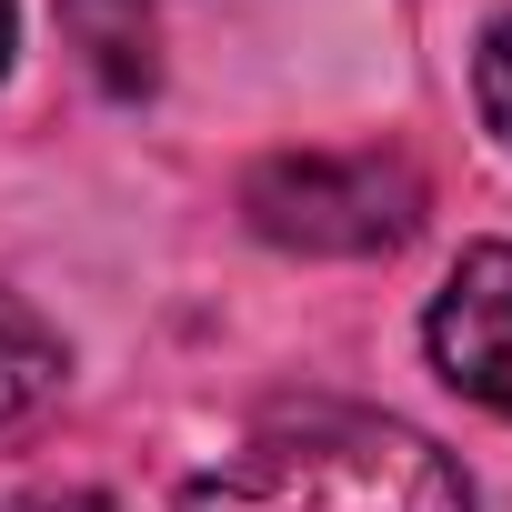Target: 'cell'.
Segmentation results:
<instances>
[{
    "mask_svg": "<svg viewBox=\"0 0 512 512\" xmlns=\"http://www.w3.org/2000/svg\"><path fill=\"white\" fill-rule=\"evenodd\" d=\"M181 512H472L462 462L382 412H312L221 452Z\"/></svg>",
    "mask_w": 512,
    "mask_h": 512,
    "instance_id": "cell-1",
    "label": "cell"
},
{
    "mask_svg": "<svg viewBox=\"0 0 512 512\" xmlns=\"http://www.w3.org/2000/svg\"><path fill=\"white\" fill-rule=\"evenodd\" d=\"M241 211L262 241L282 251H332V262H362V251H402L422 221V171L402 151H282L241 181Z\"/></svg>",
    "mask_w": 512,
    "mask_h": 512,
    "instance_id": "cell-2",
    "label": "cell"
},
{
    "mask_svg": "<svg viewBox=\"0 0 512 512\" xmlns=\"http://www.w3.org/2000/svg\"><path fill=\"white\" fill-rule=\"evenodd\" d=\"M422 342H432V372H442L452 392H472L482 412L512 422V241L462 251V272L442 282Z\"/></svg>",
    "mask_w": 512,
    "mask_h": 512,
    "instance_id": "cell-3",
    "label": "cell"
},
{
    "mask_svg": "<svg viewBox=\"0 0 512 512\" xmlns=\"http://www.w3.org/2000/svg\"><path fill=\"white\" fill-rule=\"evenodd\" d=\"M61 372H71L61 332H51L31 302H11V292H0V442H11V432H31V422L61 402Z\"/></svg>",
    "mask_w": 512,
    "mask_h": 512,
    "instance_id": "cell-4",
    "label": "cell"
},
{
    "mask_svg": "<svg viewBox=\"0 0 512 512\" xmlns=\"http://www.w3.org/2000/svg\"><path fill=\"white\" fill-rule=\"evenodd\" d=\"M151 11H161V0H61L71 41L91 51V71L111 91H141L151 81Z\"/></svg>",
    "mask_w": 512,
    "mask_h": 512,
    "instance_id": "cell-5",
    "label": "cell"
},
{
    "mask_svg": "<svg viewBox=\"0 0 512 512\" xmlns=\"http://www.w3.org/2000/svg\"><path fill=\"white\" fill-rule=\"evenodd\" d=\"M472 101H482V121L512 141V21L482 41V61H472Z\"/></svg>",
    "mask_w": 512,
    "mask_h": 512,
    "instance_id": "cell-6",
    "label": "cell"
},
{
    "mask_svg": "<svg viewBox=\"0 0 512 512\" xmlns=\"http://www.w3.org/2000/svg\"><path fill=\"white\" fill-rule=\"evenodd\" d=\"M0 512H121L101 492H0Z\"/></svg>",
    "mask_w": 512,
    "mask_h": 512,
    "instance_id": "cell-7",
    "label": "cell"
},
{
    "mask_svg": "<svg viewBox=\"0 0 512 512\" xmlns=\"http://www.w3.org/2000/svg\"><path fill=\"white\" fill-rule=\"evenodd\" d=\"M0 71H11V0H0Z\"/></svg>",
    "mask_w": 512,
    "mask_h": 512,
    "instance_id": "cell-8",
    "label": "cell"
}]
</instances>
